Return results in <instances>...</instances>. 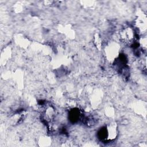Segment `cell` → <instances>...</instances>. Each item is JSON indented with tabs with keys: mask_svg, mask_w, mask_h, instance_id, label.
<instances>
[{
	"mask_svg": "<svg viewBox=\"0 0 147 147\" xmlns=\"http://www.w3.org/2000/svg\"><path fill=\"white\" fill-rule=\"evenodd\" d=\"M121 37L123 42L127 43L131 42V40L133 39L134 37L132 29L130 28H127L123 29L121 32Z\"/></svg>",
	"mask_w": 147,
	"mask_h": 147,
	"instance_id": "cell-1",
	"label": "cell"
},
{
	"mask_svg": "<svg viewBox=\"0 0 147 147\" xmlns=\"http://www.w3.org/2000/svg\"><path fill=\"white\" fill-rule=\"evenodd\" d=\"M80 117V112L78 109H74L69 113V118L71 122H75L78 121Z\"/></svg>",
	"mask_w": 147,
	"mask_h": 147,
	"instance_id": "cell-2",
	"label": "cell"
}]
</instances>
